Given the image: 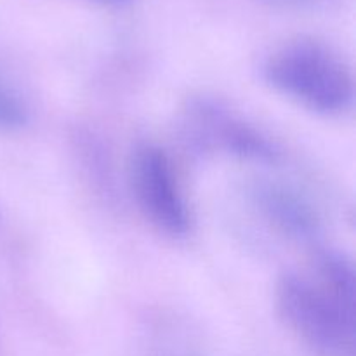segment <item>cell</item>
Returning <instances> with one entry per match:
<instances>
[{"label":"cell","instance_id":"1","mask_svg":"<svg viewBox=\"0 0 356 356\" xmlns=\"http://www.w3.org/2000/svg\"><path fill=\"white\" fill-rule=\"evenodd\" d=\"M285 325L318 356H356V271L339 250H318L275 291Z\"/></svg>","mask_w":356,"mask_h":356},{"label":"cell","instance_id":"2","mask_svg":"<svg viewBox=\"0 0 356 356\" xmlns=\"http://www.w3.org/2000/svg\"><path fill=\"white\" fill-rule=\"evenodd\" d=\"M263 76L275 92L320 117H343L353 110L350 63L316 38H294L275 49L264 61Z\"/></svg>","mask_w":356,"mask_h":356},{"label":"cell","instance_id":"3","mask_svg":"<svg viewBox=\"0 0 356 356\" xmlns=\"http://www.w3.org/2000/svg\"><path fill=\"white\" fill-rule=\"evenodd\" d=\"M129 181L139 211L159 232L169 236L190 232V209L165 149L153 143L136 146L129 160Z\"/></svg>","mask_w":356,"mask_h":356},{"label":"cell","instance_id":"4","mask_svg":"<svg viewBox=\"0 0 356 356\" xmlns=\"http://www.w3.org/2000/svg\"><path fill=\"white\" fill-rule=\"evenodd\" d=\"M183 125L184 138L200 152H221L256 162H275L278 156L266 136L211 97L191 101Z\"/></svg>","mask_w":356,"mask_h":356},{"label":"cell","instance_id":"5","mask_svg":"<svg viewBox=\"0 0 356 356\" xmlns=\"http://www.w3.org/2000/svg\"><path fill=\"white\" fill-rule=\"evenodd\" d=\"M247 200L263 225L298 243L313 242L320 219L305 197L285 184L259 179L247 188Z\"/></svg>","mask_w":356,"mask_h":356},{"label":"cell","instance_id":"6","mask_svg":"<svg viewBox=\"0 0 356 356\" xmlns=\"http://www.w3.org/2000/svg\"><path fill=\"white\" fill-rule=\"evenodd\" d=\"M30 122V106L14 86L13 80L0 70V134L23 131Z\"/></svg>","mask_w":356,"mask_h":356},{"label":"cell","instance_id":"7","mask_svg":"<svg viewBox=\"0 0 356 356\" xmlns=\"http://www.w3.org/2000/svg\"><path fill=\"white\" fill-rule=\"evenodd\" d=\"M273 2L282 3V6H291V7H306V6H316V3L323 2V0H273Z\"/></svg>","mask_w":356,"mask_h":356},{"label":"cell","instance_id":"8","mask_svg":"<svg viewBox=\"0 0 356 356\" xmlns=\"http://www.w3.org/2000/svg\"><path fill=\"white\" fill-rule=\"evenodd\" d=\"M97 2H103V3H124L127 0H97Z\"/></svg>","mask_w":356,"mask_h":356}]
</instances>
